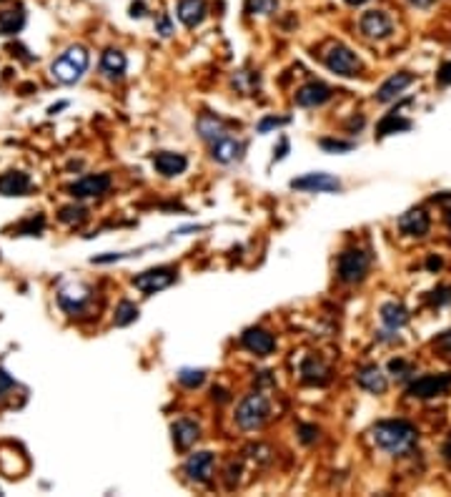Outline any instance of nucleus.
Instances as JSON below:
<instances>
[{
  "mask_svg": "<svg viewBox=\"0 0 451 497\" xmlns=\"http://www.w3.org/2000/svg\"><path fill=\"white\" fill-rule=\"evenodd\" d=\"M268 417H271V402L258 392L243 397L241 405L236 407V425L246 432L263 427Z\"/></svg>",
  "mask_w": 451,
  "mask_h": 497,
  "instance_id": "obj_3",
  "label": "nucleus"
},
{
  "mask_svg": "<svg viewBox=\"0 0 451 497\" xmlns=\"http://www.w3.org/2000/svg\"><path fill=\"white\" fill-rule=\"evenodd\" d=\"M389 372H391L393 377H399V380H406L409 374H414V367L406 364L404 360H391L389 362Z\"/></svg>",
  "mask_w": 451,
  "mask_h": 497,
  "instance_id": "obj_35",
  "label": "nucleus"
},
{
  "mask_svg": "<svg viewBox=\"0 0 451 497\" xmlns=\"http://www.w3.org/2000/svg\"><path fill=\"white\" fill-rule=\"evenodd\" d=\"M68 103H58V106H51V108H48V113H51V116H55V111H60V108H66Z\"/></svg>",
  "mask_w": 451,
  "mask_h": 497,
  "instance_id": "obj_49",
  "label": "nucleus"
},
{
  "mask_svg": "<svg viewBox=\"0 0 451 497\" xmlns=\"http://www.w3.org/2000/svg\"><path fill=\"white\" fill-rule=\"evenodd\" d=\"M88 216V211L83 209V206H63L58 214V219L63 224H80Z\"/></svg>",
  "mask_w": 451,
  "mask_h": 497,
  "instance_id": "obj_33",
  "label": "nucleus"
},
{
  "mask_svg": "<svg viewBox=\"0 0 451 497\" xmlns=\"http://www.w3.org/2000/svg\"><path fill=\"white\" fill-rule=\"evenodd\" d=\"M13 387H15V380H13V377H10V374H8V372H3V369H0V399H6V394L10 392Z\"/></svg>",
  "mask_w": 451,
  "mask_h": 497,
  "instance_id": "obj_38",
  "label": "nucleus"
},
{
  "mask_svg": "<svg viewBox=\"0 0 451 497\" xmlns=\"http://www.w3.org/2000/svg\"><path fill=\"white\" fill-rule=\"evenodd\" d=\"M278 8V0H246V10L251 15H268Z\"/></svg>",
  "mask_w": 451,
  "mask_h": 497,
  "instance_id": "obj_31",
  "label": "nucleus"
},
{
  "mask_svg": "<svg viewBox=\"0 0 451 497\" xmlns=\"http://www.w3.org/2000/svg\"><path fill=\"white\" fill-rule=\"evenodd\" d=\"M241 151H243V144L238 138L229 136V133L216 138V141H211V158H213L216 164H233V161L241 158Z\"/></svg>",
  "mask_w": 451,
  "mask_h": 497,
  "instance_id": "obj_15",
  "label": "nucleus"
},
{
  "mask_svg": "<svg viewBox=\"0 0 451 497\" xmlns=\"http://www.w3.org/2000/svg\"><path fill=\"white\" fill-rule=\"evenodd\" d=\"M432 301H434V304H439V307H441V304H449V301H451V287L436 289V292H434V296H432Z\"/></svg>",
  "mask_w": 451,
  "mask_h": 497,
  "instance_id": "obj_40",
  "label": "nucleus"
},
{
  "mask_svg": "<svg viewBox=\"0 0 451 497\" xmlns=\"http://www.w3.org/2000/svg\"><path fill=\"white\" fill-rule=\"evenodd\" d=\"M131 15H133V18H141V15H143V3H133V6H131Z\"/></svg>",
  "mask_w": 451,
  "mask_h": 497,
  "instance_id": "obj_46",
  "label": "nucleus"
},
{
  "mask_svg": "<svg viewBox=\"0 0 451 497\" xmlns=\"http://www.w3.org/2000/svg\"><path fill=\"white\" fill-rule=\"evenodd\" d=\"M203 380H206V372L203 369H181L178 372V382L184 387H188V389H196V387H201L203 385Z\"/></svg>",
  "mask_w": 451,
  "mask_h": 497,
  "instance_id": "obj_30",
  "label": "nucleus"
},
{
  "mask_svg": "<svg viewBox=\"0 0 451 497\" xmlns=\"http://www.w3.org/2000/svg\"><path fill=\"white\" fill-rule=\"evenodd\" d=\"M301 380L306 382V385L324 387L331 380V369L321 360H316V357H306V360L301 362Z\"/></svg>",
  "mask_w": 451,
  "mask_h": 497,
  "instance_id": "obj_22",
  "label": "nucleus"
},
{
  "mask_svg": "<svg viewBox=\"0 0 451 497\" xmlns=\"http://www.w3.org/2000/svg\"><path fill=\"white\" fill-rule=\"evenodd\" d=\"M43 226H46V219L43 216H35V219H28L26 224H20L18 229H15V234L20 236H38L40 231H43Z\"/></svg>",
  "mask_w": 451,
  "mask_h": 497,
  "instance_id": "obj_34",
  "label": "nucleus"
},
{
  "mask_svg": "<svg viewBox=\"0 0 451 497\" xmlns=\"http://www.w3.org/2000/svg\"><path fill=\"white\" fill-rule=\"evenodd\" d=\"M286 153H288V138H281V146H278V151L274 153V161H281Z\"/></svg>",
  "mask_w": 451,
  "mask_h": 497,
  "instance_id": "obj_43",
  "label": "nucleus"
},
{
  "mask_svg": "<svg viewBox=\"0 0 451 497\" xmlns=\"http://www.w3.org/2000/svg\"><path fill=\"white\" fill-rule=\"evenodd\" d=\"M436 347H439V349H444L446 354H451V329L439 337V339H436Z\"/></svg>",
  "mask_w": 451,
  "mask_h": 497,
  "instance_id": "obj_42",
  "label": "nucleus"
},
{
  "mask_svg": "<svg viewBox=\"0 0 451 497\" xmlns=\"http://www.w3.org/2000/svg\"><path fill=\"white\" fill-rule=\"evenodd\" d=\"M23 26H26V13L20 8L0 13V35H15L23 31Z\"/></svg>",
  "mask_w": 451,
  "mask_h": 497,
  "instance_id": "obj_27",
  "label": "nucleus"
},
{
  "mask_svg": "<svg viewBox=\"0 0 451 497\" xmlns=\"http://www.w3.org/2000/svg\"><path fill=\"white\" fill-rule=\"evenodd\" d=\"M138 319V307L133 304V301H121L116 309V317H113V321H116V327H128V324H133V321Z\"/></svg>",
  "mask_w": 451,
  "mask_h": 497,
  "instance_id": "obj_29",
  "label": "nucleus"
},
{
  "mask_svg": "<svg viewBox=\"0 0 451 497\" xmlns=\"http://www.w3.org/2000/svg\"><path fill=\"white\" fill-rule=\"evenodd\" d=\"M213 467H216V457H213V452H193L184 464V472L188 475V480L193 482H211L213 478Z\"/></svg>",
  "mask_w": 451,
  "mask_h": 497,
  "instance_id": "obj_10",
  "label": "nucleus"
},
{
  "mask_svg": "<svg viewBox=\"0 0 451 497\" xmlns=\"http://www.w3.org/2000/svg\"><path fill=\"white\" fill-rule=\"evenodd\" d=\"M170 432H173V445L178 450H191L196 445V439L201 437V427L193 419H178V422H173Z\"/></svg>",
  "mask_w": 451,
  "mask_h": 497,
  "instance_id": "obj_20",
  "label": "nucleus"
},
{
  "mask_svg": "<svg viewBox=\"0 0 451 497\" xmlns=\"http://www.w3.org/2000/svg\"><path fill=\"white\" fill-rule=\"evenodd\" d=\"M33 189V181L23 171H8L0 176V194L3 196H26Z\"/></svg>",
  "mask_w": 451,
  "mask_h": 497,
  "instance_id": "obj_18",
  "label": "nucleus"
},
{
  "mask_svg": "<svg viewBox=\"0 0 451 497\" xmlns=\"http://www.w3.org/2000/svg\"><path fill=\"white\" fill-rule=\"evenodd\" d=\"M206 13H209V8H206L203 0H178V20L186 28L201 26Z\"/></svg>",
  "mask_w": 451,
  "mask_h": 497,
  "instance_id": "obj_24",
  "label": "nucleus"
},
{
  "mask_svg": "<svg viewBox=\"0 0 451 497\" xmlns=\"http://www.w3.org/2000/svg\"><path fill=\"white\" fill-rule=\"evenodd\" d=\"M213 399H218V402H229V392L218 387V389H213Z\"/></svg>",
  "mask_w": 451,
  "mask_h": 497,
  "instance_id": "obj_45",
  "label": "nucleus"
},
{
  "mask_svg": "<svg viewBox=\"0 0 451 497\" xmlns=\"http://www.w3.org/2000/svg\"><path fill=\"white\" fill-rule=\"evenodd\" d=\"M356 382H359L361 389H366L371 394H384L386 387H389V380H386V374L381 372L376 364H366L361 367L359 372H356Z\"/></svg>",
  "mask_w": 451,
  "mask_h": 497,
  "instance_id": "obj_19",
  "label": "nucleus"
},
{
  "mask_svg": "<svg viewBox=\"0 0 451 497\" xmlns=\"http://www.w3.org/2000/svg\"><path fill=\"white\" fill-rule=\"evenodd\" d=\"M331 96H334V91L326 83L311 81V83L301 85L299 91H296V103L301 108H316V106H324L326 101H331Z\"/></svg>",
  "mask_w": 451,
  "mask_h": 497,
  "instance_id": "obj_13",
  "label": "nucleus"
},
{
  "mask_svg": "<svg viewBox=\"0 0 451 497\" xmlns=\"http://www.w3.org/2000/svg\"><path fill=\"white\" fill-rule=\"evenodd\" d=\"M449 387H451V372L424 374V377H418V380H414L412 385L406 387V394L418 399H432V397H439V394H444Z\"/></svg>",
  "mask_w": 451,
  "mask_h": 497,
  "instance_id": "obj_6",
  "label": "nucleus"
},
{
  "mask_svg": "<svg viewBox=\"0 0 451 497\" xmlns=\"http://www.w3.org/2000/svg\"><path fill=\"white\" fill-rule=\"evenodd\" d=\"M153 166H156V171L161 174V176L173 178V176H178V174H184V171L188 169V158H186L184 153L161 151V153L153 156Z\"/></svg>",
  "mask_w": 451,
  "mask_h": 497,
  "instance_id": "obj_17",
  "label": "nucleus"
},
{
  "mask_svg": "<svg viewBox=\"0 0 451 497\" xmlns=\"http://www.w3.org/2000/svg\"><path fill=\"white\" fill-rule=\"evenodd\" d=\"M369 267H371V259H369L366 251H361V248H346V251L339 256V279L346 284H359L366 279Z\"/></svg>",
  "mask_w": 451,
  "mask_h": 497,
  "instance_id": "obj_4",
  "label": "nucleus"
},
{
  "mask_svg": "<svg viewBox=\"0 0 451 497\" xmlns=\"http://www.w3.org/2000/svg\"><path fill=\"white\" fill-rule=\"evenodd\" d=\"M409 128H412V121H409V118H401L399 113L393 111V113H389V116H386L384 121L379 124V128H376V136L384 138V136H389V133L409 131Z\"/></svg>",
  "mask_w": 451,
  "mask_h": 497,
  "instance_id": "obj_28",
  "label": "nucleus"
},
{
  "mask_svg": "<svg viewBox=\"0 0 451 497\" xmlns=\"http://www.w3.org/2000/svg\"><path fill=\"white\" fill-rule=\"evenodd\" d=\"M111 176L108 174H88V176L78 178L76 183L68 186V194L76 199H91V196H103L105 191L111 189Z\"/></svg>",
  "mask_w": 451,
  "mask_h": 497,
  "instance_id": "obj_8",
  "label": "nucleus"
},
{
  "mask_svg": "<svg viewBox=\"0 0 451 497\" xmlns=\"http://www.w3.org/2000/svg\"><path fill=\"white\" fill-rule=\"evenodd\" d=\"M426 267L432 269V271H434V269H441V259H436V256H432V259L426 262Z\"/></svg>",
  "mask_w": 451,
  "mask_h": 497,
  "instance_id": "obj_47",
  "label": "nucleus"
},
{
  "mask_svg": "<svg viewBox=\"0 0 451 497\" xmlns=\"http://www.w3.org/2000/svg\"><path fill=\"white\" fill-rule=\"evenodd\" d=\"M291 189L296 191H316V194H326V191H339L341 181L331 174H306V176L294 178Z\"/></svg>",
  "mask_w": 451,
  "mask_h": 497,
  "instance_id": "obj_14",
  "label": "nucleus"
},
{
  "mask_svg": "<svg viewBox=\"0 0 451 497\" xmlns=\"http://www.w3.org/2000/svg\"><path fill=\"white\" fill-rule=\"evenodd\" d=\"M321 149L328 151V153H348V151L356 149L353 141H339V138H321Z\"/></svg>",
  "mask_w": 451,
  "mask_h": 497,
  "instance_id": "obj_32",
  "label": "nucleus"
},
{
  "mask_svg": "<svg viewBox=\"0 0 451 497\" xmlns=\"http://www.w3.org/2000/svg\"><path fill=\"white\" fill-rule=\"evenodd\" d=\"M348 6H364V3H366V0H346Z\"/></svg>",
  "mask_w": 451,
  "mask_h": 497,
  "instance_id": "obj_50",
  "label": "nucleus"
},
{
  "mask_svg": "<svg viewBox=\"0 0 451 497\" xmlns=\"http://www.w3.org/2000/svg\"><path fill=\"white\" fill-rule=\"evenodd\" d=\"M429 226H432V221H429L424 209H412L399 216V231L406 236H424Z\"/></svg>",
  "mask_w": 451,
  "mask_h": 497,
  "instance_id": "obj_21",
  "label": "nucleus"
},
{
  "mask_svg": "<svg viewBox=\"0 0 451 497\" xmlns=\"http://www.w3.org/2000/svg\"><path fill=\"white\" fill-rule=\"evenodd\" d=\"M381 321H384L386 329H393V332H396V329L409 324V312L401 307L399 301H389V304L381 307Z\"/></svg>",
  "mask_w": 451,
  "mask_h": 497,
  "instance_id": "obj_25",
  "label": "nucleus"
},
{
  "mask_svg": "<svg viewBox=\"0 0 451 497\" xmlns=\"http://www.w3.org/2000/svg\"><path fill=\"white\" fill-rule=\"evenodd\" d=\"M414 83V76L412 73H393L391 78H386L384 83L379 85V91H376V101L379 103H391V101H396L401 96V93L409 88V85Z\"/></svg>",
  "mask_w": 451,
  "mask_h": 497,
  "instance_id": "obj_16",
  "label": "nucleus"
},
{
  "mask_svg": "<svg viewBox=\"0 0 451 497\" xmlns=\"http://www.w3.org/2000/svg\"><path fill=\"white\" fill-rule=\"evenodd\" d=\"M359 28L366 38L381 40V38H389V35H391L393 23H391V18L384 13V10H369V13L361 15Z\"/></svg>",
  "mask_w": 451,
  "mask_h": 497,
  "instance_id": "obj_11",
  "label": "nucleus"
},
{
  "mask_svg": "<svg viewBox=\"0 0 451 497\" xmlns=\"http://www.w3.org/2000/svg\"><path fill=\"white\" fill-rule=\"evenodd\" d=\"M436 81L441 85H451V60L449 63H444V66L439 68V73H436Z\"/></svg>",
  "mask_w": 451,
  "mask_h": 497,
  "instance_id": "obj_41",
  "label": "nucleus"
},
{
  "mask_svg": "<svg viewBox=\"0 0 451 497\" xmlns=\"http://www.w3.org/2000/svg\"><path fill=\"white\" fill-rule=\"evenodd\" d=\"M412 6H416V8H426V6H432L434 0H409Z\"/></svg>",
  "mask_w": 451,
  "mask_h": 497,
  "instance_id": "obj_48",
  "label": "nucleus"
},
{
  "mask_svg": "<svg viewBox=\"0 0 451 497\" xmlns=\"http://www.w3.org/2000/svg\"><path fill=\"white\" fill-rule=\"evenodd\" d=\"M156 31L161 35H163V38H168L170 33H173V23H170V18L166 13H161L158 15V20H156Z\"/></svg>",
  "mask_w": 451,
  "mask_h": 497,
  "instance_id": "obj_37",
  "label": "nucleus"
},
{
  "mask_svg": "<svg viewBox=\"0 0 451 497\" xmlns=\"http://www.w3.org/2000/svg\"><path fill=\"white\" fill-rule=\"evenodd\" d=\"M441 455H444L446 462H451V435H449V439L444 442V447H441Z\"/></svg>",
  "mask_w": 451,
  "mask_h": 497,
  "instance_id": "obj_44",
  "label": "nucleus"
},
{
  "mask_svg": "<svg viewBox=\"0 0 451 497\" xmlns=\"http://www.w3.org/2000/svg\"><path fill=\"white\" fill-rule=\"evenodd\" d=\"M198 133H201L203 141H216V138L226 136V126H223L221 118L211 116V113H206V116L198 118Z\"/></svg>",
  "mask_w": 451,
  "mask_h": 497,
  "instance_id": "obj_26",
  "label": "nucleus"
},
{
  "mask_svg": "<svg viewBox=\"0 0 451 497\" xmlns=\"http://www.w3.org/2000/svg\"><path fill=\"white\" fill-rule=\"evenodd\" d=\"M125 68H128V60L121 51L116 48H108V51L100 56V73H103L105 78L111 81H121L125 76Z\"/></svg>",
  "mask_w": 451,
  "mask_h": 497,
  "instance_id": "obj_23",
  "label": "nucleus"
},
{
  "mask_svg": "<svg viewBox=\"0 0 451 497\" xmlns=\"http://www.w3.org/2000/svg\"><path fill=\"white\" fill-rule=\"evenodd\" d=\"M283 124H288V118H274V116H268V118H263L261 124H258V133H266L268 128H276V126H283Z\"/></svg>",
  "mask_w": 451,
  "mask_h": 497,
  "instance_id": "obj_39",
  "label": "nucleus"
},
{
  "mask_svg": "<svg viewBox=\"0 0 451 497\" xmlns=\"http://www.w3.org/2000/svg\"><path fill=\"white\" fill-rule=\"evenodd\" d=\"M88 301H91V289L83 284H68L58 292V304L66 314H83Z\"/></svg>",
  "mask_w": 451,
  "mask_h": 497,
  "instance_id": "obj_9",
  "label": "nucleus"
},
{
  "mask_svg": "<svg viewBox=\"0 0 451 497\" xmlns=\"http://www.w3.org/2000/svg\"><path fill=\"white\" fill-rule=\"evenodd\" d=\"M88 63H91L88 51H85L83 46H73V48H68L66 53H60V58L53 60L51 73L58 83L73 85L83 78V73L88 71Z\"/></svg>",
  "mask_w": 451,
  "mask_h": 497,
  "instance_id": "obj_2",
  "label": "nucleus"
},
{
  "mask_svg": "<svg viewBox=\"0 0 451 497\" xmlns=\"http://www.w3.org/2000/svg\"><path fill=\"white\" fill-rule=\"evenodd\" d=\"M324 63L331 73L336 76H344V78H353L361 73V60L359 56L346 46H331L328 53L324 56Z\"/></svg>",
  "mask_w": 451,
  "mask_h": 497,
  "instance_id": "obj_5",
  "label": "nucleus"
},
{
  "mask_svg": "<svg viewBox=\"0 0 451 497\" xmlns=\"http://www.w3.org/2000/svg\"><path fill=\"white\" fill-rule=\"evenodd\" d=\"M176 282V269L173 267H158V269H148L143 274L133 276V287L141 289L143 294H156L161 289L170 287Z\"/></svg>",
  "mask_w": 451,
  "mask_h": 497,
  "instance_id": "obj_7",
  "label": "nucleus"
},
{
  "mask_svg": "<svg viewBox=\"0 0 451 497\" xmlns=\"http://www.w3.org/2000/svg\"><path fill=\"white\" fill-rule=\"evenodd\" d=\"M446 224H449V229H451V209H449V214H446Z\"/></svg>",
  "mask_w": 451,
  "mask_h": 497,
  "instance_id": "obj_51",
  "label": "nucleus"
},
{
  "mask_svg": "<svg viewBox=\"0 0 451 497\" xmlns=\"http://www.w3.org/2000/svg\"><path fill=\"white\" fill-rule=\"evenodd\" d=\"M241 344L256 357H268L276 349V337L261 327H251L241 334Z\"/></svg>",
  "mask_w": 451,
  "mask_h": 497,
  "instance_id": "obj_12",
  "label": "nucleus"
},
{
  "mask_svg": "<svg viewBox=\"0 0 451 497\" xmlns=\"http://www.w3.org/2000/svg\"><path fill=\"white\" fill-rule=\"evenodd\" d=\"M299 439L303 445H314L316 439H319V427L316 425H301L299 427Z\"/></svg>",
  "mask_w": 451,
  "mask_h": 497,
  "instance_id": "obj_36",
  "label": "nucleus"
},
{
  "mask_svg": "<svg viewBox=\"0 0 451 497\" xmlns=\"http://www.w3.org/2000/svg\"><path fill=\"white\" fill-rule=\"evenodd\" d=\"M373 442L389 455H409L418 442V432L406 419H384L371 430Z\"/></svg>",
  "mask_w": 451,
  "mask_h": 497,
  "instance_id": "obj_1",
  "label": "nucleus"
}]
</instances>
